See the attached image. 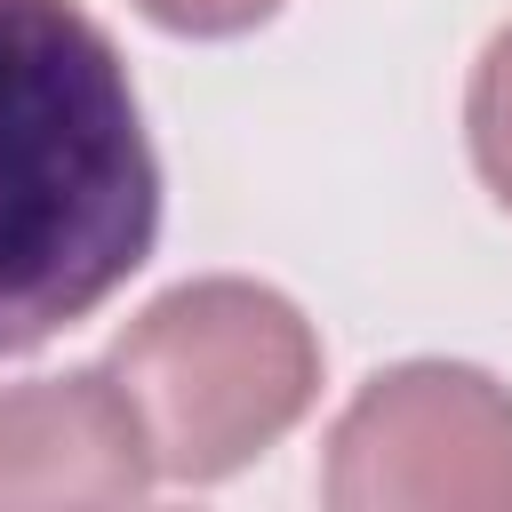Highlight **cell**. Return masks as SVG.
I'll return each instance as SVG.
<instances>
[{
  "label": "cell",
  "mask_w": 512,
  "mask_h": 512,
  "mask_svg": "<svg viewBox=\"0 0 512 512\" xmlns=\"http://www.w3.org/2000/svg\"><path fill=\"white\" fill-rule=\"evenodd\" d=\"M112 376L152 432L160 480H224L312 408L320 344L288 296L200 280L120 336Z\"/></svg>",
  "instance_id": "7a4b0ae2"
},
{
  "label": "cell",
  "mask_w": 512,
  "mask_h": 512,
  "mask_svg": "<svg viewBox=\"0 0 512 512\" xmlns=\"http://www.w3.org/2000/svg\"><path fill=\"white\" fill-rule=\"evenodd\" d=\"M152 480V432L112 368L0 384V504H136Z\"/></svg>",
  "instance_id": "277c9868"
},
{
  "label": "cell",
  "mask_w": 512,
  "mask_h": 512,
  "mask_svg": "<svg viewBox=\"0 0 512 512\" xmlns=\"http://www.w3.org/2000/svg\"><path fill=\"white\" fill-rule=\"evenodd\" d=\"M280 0H144V16L176 24V32H240V24H264Z\"/></svg>",
  "instance_id": "8992f818"
},
{
  "label": "cell",
  "mask_w": 512,
  "mask_h": 512,
  "mask_svg": "<svg viewBox=\"0 0 512 512\" xmlns=\"http://www.w3.org/2000/svg\"><path fill=\"white\" fill-rule=\"evenodd\" d=\"M160 232V160L80 0H0V352L88 320Z\"/></svg>",
  "instance_id": "6da1fadb"
},
{
  "label": "cell",
  "mask_w": 512,
  "mask_h": 512,
  "mask_svg": "<svg viewBox=\"0 0 512 512\" xmlns=\"http://www.w3.org/2000/svg\"><path fill=\"white\" fill-rule=\"evenodd\" d=\"M472 160L496 184V200L512 208V24L496 32V48L472 72Z\"/></svg>",
  "instance_id": "5b68a950"
},
{
  "label": "cell",
  "mask_w": 512,
  "mask_h": 512,
  "mask_svg": "<svg viewBox=\"0 0 512 512\" xmlns=\"http://www.w3.org/2000/svg\"><path fill=\"white\" fill-rule=\"evenodd\" d=\"M328 504H512V400L472 368L376 376L328 440Z\"/></svg>",
  "instance_id": "3957f363"
}]
</instances>
